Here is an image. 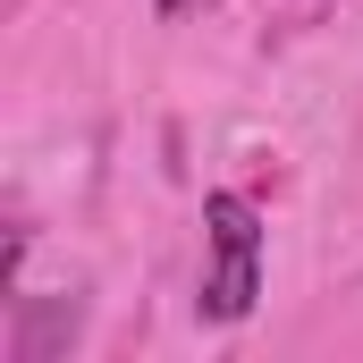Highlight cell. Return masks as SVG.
Listing matches in <instances>:
<instances>
[{"label": "cell", "instance_id": "obj_1", "mask_svg": "<svg viewBox=\"0 0 363 363\" xmlns=\"http://www.w3.org/2000/svg\"><path fill=\"white\" fill-rule=\"evenodd\" d=\"M211 220V279H203V313L211 321H245L254 296H262V220L245 194H211L203 203Z\"/></svg>", "mask_w": 363, "mask_h": 363}]
</instances>
